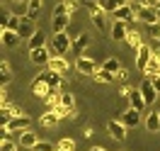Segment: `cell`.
<instances>
[{
	"mask_svg": "<svg viewBox=\"0 0 160 151\" xmlns=\"http://www.w3.org/2000/svg\"><path fill=\"white\" fill-rule=\"evenodd\" d=\"M73 49V41L66 32H53V39H51V54L53 56H63L66 51Z\"/></svg>",
	"mask_w": 160,
	"mask_h": 151,
	"instance_id": "cell-1",
	"label": "cell"
},
{
	"mask_svg": "<svg viewBox=\"0 0 160 151\" xmlns=\"http://www.w3.org/2000/svg\"><path fill=\"white\" fill-rule=\"evenodd\" d=\"M75 71L82 73V76H90V78H92V76L100 71V66H97L92 59H88V56H78V61H75Z\"/></svg>",
	"mask_w": 160,
	"mask_h": 151,
	"instance_id": "cell-2",
	"label": "cell"
},
{
	"mask_svg": "<svg viewBox=\"0 0 160 151\" xmlns=\"http://www.w3.org/2000/svg\"><path fill=\"white\" fill-rule=\"evenodd\" d=\"M49 90H51V85L46 83V71H44V73H39V76L32 81V93H34L37 98H41V100H44V98L49 95Z\"/></svg>",
	"mask_w": 160,
	"mask_h": 151,
	"instance_id": "cell-3",
	"label": "cell"
},
{
	"mask_svg": "<svg viewBox=\"0 0 160 151\" xmlns=\"http://www.w3.org/2000/svg\"><path fill=\"white\" fill-rule=\"evenodd\" d=\"M112 15H114V20H124V22H136L138 20V12L133 10V8H131L129 3H126V5H119V8H117V10L112 12Z\"/></svg>",
	"mask_w": 160,
	"mask_h": 151,
	"instance_id": "cell-4",
	"label": "cell"
},
{
	"mask_svg": "<svg viewBox=\"0 0 160 151\" xmlns=\"http://www.w3.org/2000/svg\"><path fill=\"white\" fill-rule=\"evenodd\" d=\"M51 56H53V54L46 49V44H44V46H37V49H29V59H32V63H37V66H46Z\"/></svg>",
	"mask_w": 160,
	"mask_h": 151,
	"instance_id": "cell-5",
	"label": "cell"
},
{
	"mask_svg": "<svg viewBox=\"0 0 160 151\" xmlns=\"http://www.w3.org/2000/svg\"><path fill=\"white\" fill-rule=\"evenodd\" d=\"M136 12H138V20L143 22V24H150V22L158 20V8H155V5H141Z\"/></svg>",
	"mask_w": 160,
	"mask_h": 151,
	"instance_id": "cell-6",
	"label": "cell"
},
{
	"mask_svg": "<svg viewBox=\"0 0 160 151\" xmlns=\"http://www.w3.org/2000/svg\"><path fill=\"white\" fill-rule=\"evenodd\" d=\"M90 17H92V24L97 27V30H104V24H107V12L102 5H92L90 8Z\"/></svg>",
	"mask_w": 160,
	"mask_h": 151,
	"instance_id": "cell-7",
	"label": "cell"
},
{
	"mask_svg": "<svg viewBox=\"0 0 160 151\" xmlns=\"http://www.w3.org/2000/svg\"><path fill=\"white\" fill-rule=\"evenodd\" d=\"M107 129H109V134H112V139H117V141H124L126 139V124L124 122H119V120H112L109 124H107Z\"/></svg>",
	"mask_w": 160,
	"mask_h": 151,
	"instance_id": "cell-8",
	"label": "cell"
},
{
	"mask_svg": "<svg viewBox=\"0 0 160 151\" xmlns=\"http://www.w3.org/2000/svg\"><path fill=\"white\" fill-rule=\"evenodd\" d=\"M150 56H153V49H150L148 44H143V46L138 49V54H136V68H138V71H146V68H148Z\"/></svg>",
	"mask_w": 160,
	"mask_h": 151,
	"instance_id": "cell-9",
	"label": "cell"
},
{
	"mask_svg": "<svg viewBox=\"0 0 160 151\" xmlns=\"http://www.w3.org/2000/svg\"><path fill=\"white\" fill-rule=\"evenodd\" d=\"M141 93H143V98H146L148 105H153V102L158 100V90H155V85H153L150 78H146V81L141 83Z\"/></svg>",
	"mask_w": 160,
	"mask_h": 151,
	"instance_id": "cell-10",
	"label": "cell"
},
{
	"mask_svg": "<svg viewBox=\"0 0 160 151\" xmlns=\"http://www.w3.org/2000/svg\"><path fill=\"white\" fill-rule=\"evenodd\" d=\"M46 68L56 71V73H66V71H70V63L63 59V56H51L49 63H46Z\"/></svg>",
	"mask_w": 160,
	"mask_h": 151,
	"instance_id": "cell-11",
	"label": "cell"
},
{
	"mask_svg": "<svg viewBox=\"0 0 160 151\" xmlns=\"http://www.w3.org/2000/svg\"><path fill=\"white\" fill-rule=\"evenodd\" d=\"M129 22H124V20H117L114 24H112V39L114 41H124L126 39V34H129V27H126Z\"/></svg>",
	"mask_w": 160,
	"mask_h": 151,
	"instance_id": "cell-12",
	"label": "cell"
},
{
	"mask_svg": "<svg viewBox=\"0 0 160 151\" xmlns=\"http://www.w3.org/2000/svg\"><path fill=\"white\" fill-rule=\"evenodd\" d=\"M61 95H63V90L61 88H51L49 95L44 98V105H46V110H56L61 105Z\"/></svg>",
	"mask_w": 160,
	"mask_h": 151,
	"instance_id": "cell-13",
	"label": "cell"
},
{
	"mask_svg": "<svg viewBox=\"0 0 160 151\" xmlns=\"http://www.w3.org/2000/svg\"><path fill=\"white\" fill-rule=\"evenodd\" d=\"M0 39H2V44H5L8 49H15V46L20 44L22 37H20V34H17L15 30H5V27H2V34H0Z\"/></svg>",
	"mask_w": 160,
	"mask_h": 151,
	"instance_id": "cell-14",
	"label": "cell"
},
{
	"mask_svg": "<svg viewBox=\"0 0 160 151\" xmlns=\"http://www.w3.org/2000/svg\"><path fill=\"white\" fill-rule=\"evenodd\" d=\"M129 102L133 110H146L148 107V102H146V98H143V93H141V88H133L129 95Z\"/></svg>",
	"mask_w": 160,
	"mask_h": 151,
	"instance_id": "cell-15",
	"label": "cell"
},
{
	"mask_svg": "<svg viewBox=\"0 0 160 151\" xmlns=\"http://www.w3.org/2000/svg\"><path fill=\"white\" fill-rule=\"evenodd\" d=\"M41 127H49V129H53L56 124L61 122V115L56 110H44V115H41Z\"/></svg>",
	"mask_w": 160,
	"mask_h": 151,
	"instance_id": "cell-16",
	"label": "cell"
},
{
	"mask_svg": "<svg viewBox=\"0 0 160 151\" xmlns=\"http://www.w3.org/2000/svg\"><path fill=\"white\" fill-rule=\"evenodd\" d=\"M37 141H39V139H37V134H34L32 129H22L17 144H20V146H24V149H34V146H37Z\"/></svg>",
	"mask_w": 160,
	"mask_h": 151,
	"instance_id": "cell-17",
	"label": "cell"
},
{
	"mask_svg": "<svg viewBox=\"0 0 160 151\" xmlns=\"http://www.w3.org/2000/svg\"><path fill=\"white\" fill-rule=\"evenodd\" d=\"M46 83H49L51 88H61V90H66V78H63V73H56V71L46 68Z\"/></svg>",
	"mask_w": 160,
	"mask_h": 151,
	"instance_id": "cell-18",
	"label": "cell"
},
{
	"mask_svg": "<svg viewBox=\"0 0 160 151\" xmlns=\"http://www.w3.org/2000/svg\"><path fill=\"white\" fill-rule=\"evenodd\" d=\"M121 122H124L126 127H136V124L141 122V110H133V107L124 110V115H121Z\"/></svg>",
	"mask_w": 160,
	"mask_h": 151,
	"instance_id": "cell-19",
	"label": "cell"
},
{
	"mask_svg": "<svg viewBox=\"0 0 160 151\" xmlns=\"http://www.w3.org/2000/svg\"><path fill=\"white\" fill-rule=\"evenodd\" d=\"M88 44H90V34H85V32H82V34H80L78 39H73V54H75V56H82V51L88 49Z\"/></svg>",
	"mask_w": 160,
	"mask_h": 151,
	"instance_id": "cell-20",
	"label": "cell"
},
{
	"mask_svg": "<svg viewBox=\"0 0 160 151\" xmlns=\"http://www.w3.org/2000/svg\"><path fill=\"white\" fill-rule=\"evenodd\" d=\"M29 124H32L29 115H17V117H12V120L8 122L10 129H29Z\"/></svg>",
	"mask_w": 160,
	"mask_h": 151,
	"instance_id": "cell-21",
	"label": "cell"
},
{
	"mask_svg": "<svg viewBox=\"0 0 160 151\" xmlns=\"http://www.w3.org/2000/svg\"><path fill=\"white\" fill-rule=\"evenodd\" d=\"M146 129L148 132H160V112L158 110H150L146 115Z\"/></svg>",
	"mask_w": 160,
	"mask_h": 151,
	"instance_id": "cell-22",
	"label": "cell"
},
{
	"mask_svg": "<svg viewBox=\"0 0 160 151\" xmlns=\"http://www.w3.org/2000/svg\"><path fill=\"white\" fill-rule=\"evenodd\" d=\"M34 32H37V30H34V20L24 17V20H22V24H20V30H17V34H20L22 39H29Z\"/></svg>",
	"mask_w": 160,
	"mask_h": 151,
	"instance_id": "cell-23",
	"label": "cell"
},
{
	"mask_svg": "<svg viewBox=\"0 0 160 151\" xmlns=\"http://www.w3.org/2000/svg\"><path fill=\"white\" fill-rule=\"evenodd\" d=\"M68 22H70V15L68 12H63V15H53V32H66V27H68Z\"/></svg>",
	"mask_w": 160,
	"mask_h": 151,
	"instance_id": "cell-24",
	"label": "cell"
},
{
	"mask_svg": "<svg viewBox=\"0 0 160 151\" xmlns=\"http://www.w3.org/2000/svg\"><path fill=\"white\" fill-rule=\"evenodd\" d=\"M27 44H29V49H37V46H44V44H46V34H44L41 30H37V32H34V34L29 37V39H27Z\"/></svg>",
	"mask_w": 160,
	"mask_h": 151,
	"instance_id": "cell-25",
	"label": "cell"
},
{
	"mask_svg": "<svg viewBox=\"0 0 160 151\" xmlns=\"http://www.w3.org/2000/svg\"><path fill=\"white\" fill-rule=\"evenodd\" d=\"M124 41H126V44H129L133 51H138L141 46H143V41H141V34H138V32H133V30H129V34H126V39H124Z\"/></svg>",
	"mask_w": 160,
	"mask_h": 151,
	"instance_id": "cell-26",
	"label": "cell"
},
{
	"mask_svg": "<svg viewBox=\"0 0 160 151\" xmlns=\"http://www.w3.org/2000/svg\"><path fill=\"white\" fill-rule=\"evenodd\" d=\"M41 12V0H27V17L29 20H37Z\"/></svg>",
	"mask_w": 160,
	"mask_h": 151,
	"instance_id": "cell-27",
	"label": "cell"
},
{
	"mask_svg": "<svg viewBox=\"0 0 160 151\" xmlns=\"http://www.w3.org/2000/svg\"><path fill=\"white\" fill-rule=\"evenodd\" d=\"M92 78H95L97 83H114V81H117V76H114L112 71H107V68H100Z\"/></svg>",
	"mask_w": 160,
	"mask_h": 151,
	"instance_id": "cell-28",
	"label": "cell"
},
{
	"mask_svg": "<svg viewBox=\"0 0 160 151\" xmlns=\"http://www.w3.org/2000/svg\"><path fill=\"white\" fill-rule=\"evenodd\" d=\"M2 115L12 120V117H17V115H24V112H22L20 107H17V105H12V102H8V100H5V102H2Z\"/></svg>",
	"mask_w": 160,
	"mask_h": 151,
	"instance_id": "cell-29",
	"label": "cell"
},
{
	"mask_svg": "<svg viewBox=\"0 0 160 151\" xmlns=\"http://www.w3.org/2000/svg\"><path fill=\"white\" fill-rule=\"evenodd\" d=\"M10 81H12V71H10V63H8V61H2V63H0V83H2V85H8Z\"/></svg>",
	"mask_w": 160,
	"mask_h": 151,
	"instance_id": "cell-30",
	"label": "cell"
},
{
	"mask_svg": "<svg viewBox=\"0 0 160 151\" xmlns=\"http://www.w3.org/2000/svg\"><path fill=\"white\" fill-rule=\"evenodd\" d=\"M61 105L68 107V110H75V98H73V93L63 90V95H61Z\"/></svg>",
	"mask_w": 160,
	"mask_h": 151,
	"instance_id": "cell-31",
	"label": "cell"
},
{
	"mask_svg": "<svg viewBox=\"0 0 160 151\" xmlns=\"http://www.w3.org/2000/svg\"><path fill=\"white\" fill-rule=\"evenodd\" d=\"M20 24H22V17L20 15H17V12H15V15H10V17H8V22H5V30H20Z\"/></svg>",
	"mask_w": 160,
	"mask_h": 151,
	"instance_id": "cell-32",
	"label": "cell"
},
{
	"mask_svg": "<svg viewBox=\"0 0 160 151\" xmlns=\"http://www.w3.org/2000/svg\"><path fill=\"white\" fill-rule=\"evenodd\" d=\"M102 68H107V71H112V73H117V71L121 68V63L114 59V56H112V59H107L104 63H102Z\"/></svg>",
	"mask_w": 160,
	"mask_h": 151,
	"instance_id": "cell-33",
	"label": "cell"
},
{
	"mask_svg": "<svg viewBox=\"0 0 160 151\" xmlns=\"http://www.w3.org/2000/svg\"><path fill=\"white\" fill-rule=\"evenodd\" d=\"M58 151H75V141L73 139H61L58 141Z\"/></svg>",
	"mask_w": 160,
	"mask_h": 151,
	"instance_id": "cell-34",
	"label": "cell"
},
{
	"mask_svg": "<svg viewBox=\"0 0 160 151\" xmlns=\"http://www.w3.org/2000/svg\"><path fill=\"white\" fill-rule=\"evenodd\" d=\"M17 146H20V144H15V141H10V139L0 141V151H17Z\"/></svg>",
	"mask_w": 160,
	"mask_h": 151,
	"instance_id": "cell-35",
	"label": "cell"
},
{
	"mask_svg": "<svg viewBox=\"0 0 160 151\" xmlns=\"http://www.w3.org/2000/svg\"><path fill=\"white\" fill-rule=\"evenodd\" d=\"M148 34H150V37H155V39L160 37V20H155V22H150V24H148Z\"/></svg>",
	"mask_w": 160,
	"mask_h": 151,
	"instance_id": "cell-36",
	"label": "cell"
},
{
	"mask_svg": "<svg viewBox=\"0 0 160 151\" xmlns=\"http://www.w3.org/2000/svg\"><path fill=\"white\" fill-rule=\"evenodd\" d=\"M114 76H117V81H119V83H124V81H126V78H129V71H126V68H124V66H121V68L117 71Z\"/></svg>",
	"mask_w": 160,
	"mask_h": 151,
	"instance_id": "cell-37",
	"label": "cell"
},
{
	"mask_svg": "<svg viewBox=\"0 0 160 151\" xmlns=\"http://www.w3.org/2000/svg\"><path fill=\"white\" fill-rule=\"evenodd\" d=\"M131 90H133L131 85H121V88H119V95H121V98H129V95H131Z\"/></svg>",
	"mask_w": 160,
	"mask_h": 151,
	"instance_id": "cell-38",
	"label": "cell"
},
{
	"mask_svg": "<svg viewBox=\"0 0 160 151\" xmlns=\"http://www.w3.org/2000/svg\"><path fill=\"white\" fill-rule=\"evenodd\" d=\"M150 81H153V85H155V90L160 93V76H153V78H150Z\"/></svg>",
	"mask_w": 160,
	"mask_h": 151,
	"instance_id": "cell-39",
	"label": "cell"
},
{
	"mask_svg": "<svg viewBox=\"0 0 160 151\" xmlns=\"http://www.w3.org/2000/svg\"><path fill=\"white\" fill-rule=\"evenodd\" d=\"M133 3H136L138 8H141V5H150V0H133Z\"/></svg>",
	"mask_w": 160,
	"mask_h": 151,
	"instance_id": "cell-40",
	"label": "cell"
},
{
	"mask_svg": "<svg viewBox=\"0 0 160 151\" xmlns=\"http://www.w3.org/2000/svg\"><path fill=\"white\" fill-rule=\"evenodd\" d=\"M90 151H104V149H102V146H92Z\"/></svg>",
	"mask_w": 160,
	"mask_h": 151,
	"instance_id": "cell-41",
	"label": "cell"
},
{
	"mask_svg": "<svg viewBox=\"0 0 160 151\" xmlns=\"http://www.w3.org/2000/svg\"><path fill=\"white\" fill-rule=\"evenodd\" d=\"M155 8H158V10H160V0H158V5H155Z\"/></svg>",
	"mask_w": 160,
	"mask_h": 151,
	"instance_id": "cell-42",
	"label": "cell"
}]
</instances>
